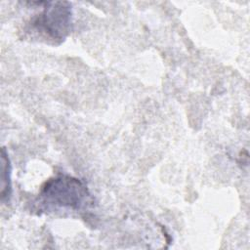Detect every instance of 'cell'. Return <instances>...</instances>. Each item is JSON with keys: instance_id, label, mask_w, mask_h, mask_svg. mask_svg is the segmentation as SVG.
Segmentation results:
<instances>
[{"instance_id": "obj_1", "label": "cell", "mask_w": 250, "mask_h": 250, "mask_svg": "<svg viewBox=\"0 0 250 250\" xmlns=\"http://www.w3.org/2000/svg\"><path fill=\"white\" fill-rule=\"evenodd\" d=\"M39 199L47 208L59 207L71 210H82L92 203L85 183L69 175H59L45 182Z\"/></svg>"}, {"instance_id": "obj_2", "label": "cell", "mask_w": 250, "mask_h": 250, "mask_svg": "<svg viewBox=\"0 0 250 250\" xmlns=\"http://www.w3.org/2000/svg\"><path fill=\"white\" fill-rule=\"evenodd\" d=\"M42 11L30 20L29 31L55 45L61 44L71 30V4L66 1L42 2Z\"/></svg>"}, {"instance_id": "obj_3", "label": "cell", "mask_w": 250, "mask_h": 250, "mask_svg": "<svg viewBox=\"0 0 250 250\" xmlns=\"http://www.w3.org/2000/svg\"><path fill=\"white\" fill-rule=\"evenodd\" d=\"M2 160V186H1V200L9 202L12 196V181H11V163L5 147L1 152Z\"/></svg>"}]
</instances>
